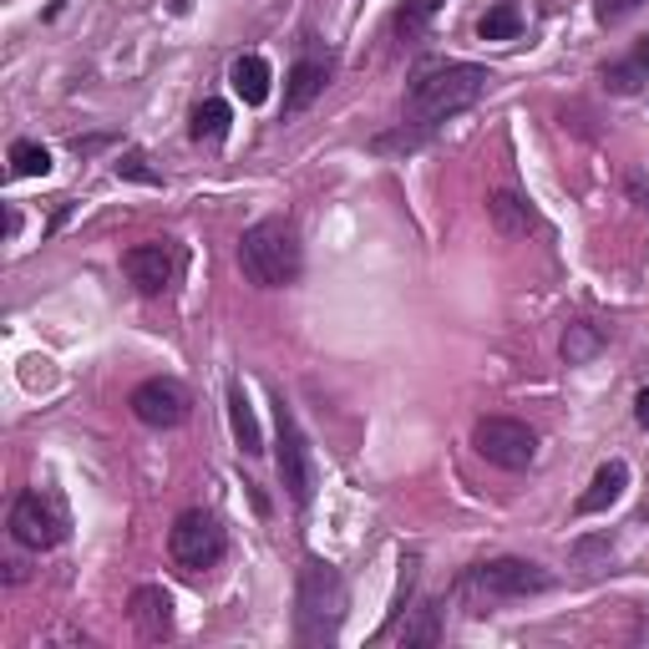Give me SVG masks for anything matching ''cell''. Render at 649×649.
Wrapping results in <instances>:
<instances>
[{"label": "cell", "mask_w": 649, "mask_h": 649, "mask_svg": "<svg viewBox=\"0 0 649 649\" xmlns=\"http://www.w3.org/2000/svg\"><path fill=\"white\" fill-rule=\"evenodd\" d=\"M229 421H234L238 452H244V457H259V452H265V431H259V416H254V406H249L244 381L229 385Z\"/></svg>", "instance_id": "cell-14"}, {"label": "cell", "mask_w": 649, "mask_h": 649, "mask_svg": "<svg viewBox=\"0 0 649 649\" xmlns=\"http://www.w3.org/2000/svg\"><path fill=\"white\" fill-rule=\"evenodd\" d=\"M487 213H492V223H498L507 238H523L532 229V208L517 198L513 188H498L492 198H487Z\"/></svg>", "instance_id": "cell-15"}, {"label": "cell", "mask_w": 649, "mask_h": 649, "mask_svg": "<svg viewBox=\"0 0 649 649\" xmlns=\"http://www.w3.org/2000/svg\"><path fill=\"white\" fill-rule=\"evenodd\" d=\"M229 82H234V91L244 97L249 107H259V102H269V61L265 57H238L234 61V72H229Z\"/></svg>", "instance_id": "cell-16"}, {"label": "cell", "mask_w": 649, "mask_h": 649, "mask_svg": "<svg viewBox=\"0 0 649 649\" xmlns=\"http://www.w3.org/2000/svg\"><path fill=\"white\" fill-rule=\"evenodd\" d=\"M238 269H244V280L259 284V290L295 284L299 269H305V249H299L295 223L259 219L254 229H244V238H238Z\"/></svg>", "instance_id": "cell-2"}, {"label": "cell", "mask_w": 649, "mask_h": 649, "mask_svg": "<svg viewBox=\"0 0 649 649\" xmlns=\"http://www.w3.org/2000/svg\"><path fill=\"white\" fill-rule=\"evenodd\" d=\"M437 614H442L437 604H421L416 609V624H406L401 639H406V645H437Z\"/></svg>", "instance_id": "cell-22"}, {"label": "cell", "mask_w": 649, "mask_h": 649, "mask_svg": "<svg viewBox=\"0 0 649 649\" xmlns=\"http://www.w3.org/2000/svg\"><path fill=\"white\" fill-rule=\"evenodd\" d=\"M345 620V584L330 563L310 559L299 568V614H295V635L299 645H330L340 635Z\"/></svg>", "instance_id": "cell-3"}, {"label": "cell", "mask_w": 649, "mask_h": 649, "mask_svg": "<svg viewBox=\"0 0 649 649\" xmlns=\"http://www.w3.org/2000/svg\"><path fill=\"white\" fill-rule=\"evenodd\" d=\"M645 0H599V21H624L629 11H639Z\"/></svg>", "instance_id": "cell-25"}, {"label": "cell", "mask_w": 649, "mask_h": 649, "mask_svg": "<svg viewBox=\"0 0 649 649\" xmlns=\"http://www.w3.org/2000/svg\"><path fill=\"white\" fill-rule=\"evenodd\" d=\"M11 173L15 177H46L51 173V152L41 148V143H11Z\"/></svg>", "instance_id": "cell-20"}, {"label": "cell", "mask_w": 649, "mask_h": 649, "mask_svg": "<svg viewBox=\"0 0 649 649\" xmlns=\"http://www.w3.org/2000/svg\"><path fill=\"white\" fill-rule=\"evenodd\" d=\"M492 76L473 61H437V66H421L412 76V91H406V118L412 122H427L431 133L442 127L446 118H457L487 91Z\"/></svg>", "instance_id": "cell-1"}, {"label": "cell", "mask_w": 649, "mask_h": 649, "mask_svg": "<svg viewBox=\"0 0 649 649\" xmlns=\"http://www.w3.org/2000/svg\"><path fill=\"white\" fill-rule=\"evenodd\" d=\"M553 589V574L543 563H528V559H492V563H477L473 574L462 578V599H473V614H482L487 604H502V599H528V593H543Z\"/></svg>", "instance_id": "cell-4"}, {"label": "cell", "mask_w": 649, "mask_h": 649, "mask_svg": "<svg viewBox=\"0 0 649 649\" xmlns=\"http://www.w3.org/2000/svg\"><path fill=\"white\" fill-rule=\"evenodd\" d=\"M223 528H219V517H208V513H183L173 523V532H168V553L177 559V568H188V574H198V568H213V563L223 559Z\"/></svg>", "instance_id": "cell-8"}, {"label": "cell", "mask_w": 649, "mask_h": 649, "mask_svg": "<svg viewBox=\"0 0 649 649\" xmlns=\"http://www.w3.org/2000/svg\"><path fill=\"white\" fill-rule=\"evenodd\" d=\"M274 416H280V446H274V467H280V482L284 492H290V502L295 507H310L315 498V462H310V442H305V431H299L295 412L290 406H274Z\"/></svg>", "instance_id": "cell-7"}, {"label": "cell", "mask_w": 649, "mask_h": 649, "mask_svg": "<svg viewBox=\"0 0 649 649\" xmlns=\"http://www.w3.org/2000/svg\"><path fill=\"white\" fill-rule=\"evenodd\" d=\"M635 421L649 431V391H639V396H635Z\"/></svg>", "instance_id": "cell-26"}, {"label": "cell", "mask_w": 649, "mask_h": 649, "mask_svg": "<svg viewBox=\"0 0 649 649\" xmlns=\"http://www.w3.org/2000/svg\"><path fill=\"white\" fill-rule=\"evenodd\" d=\"M599 351H604V330H599V324L578 320L563 330V360H568V366H589Z\"/></svg>", "instance_id": "cell-18"}, {"label": "cell", "mask_w": 649, "mask_h": 649, "mask_svg": "<svg viewBox=\"0 0 649 649\" xmlns=\"http://www.w3.org/2000/svg\"><path fill=\"white\" fill-rule=\"evenodd\" d=\"M624 487H629V467H624L620 457L604 462V467L593 473L589 492H578V513L589 517V513H604V507H614V502L624 498Z\"/></svg>", "instance_id": "cell-12"}, {"label": "cell", "mask_w": 649, "mask_h": 649, "mask_svg": "<svg viewBox=\"0 0 649 649\" xmlns=\"http://www.w3.org/2000/svg\"><path fill=\"white\" fill-rule=\"evenodd\" d=\"M635 61H639V66H649V36H645V41H639V51H635Z\"/></svg>", "instance_id": "cell-27"}, {"label": "cell", "mask_w": 649, "mask_h": 649, "mask_svg": "<svg viewBox=\"0 0 649 649\" xmlns=\"http://www.w3.org/2000/svg\"><path fill=\"white\" fill-rule=\"evenodd\" d=\"M229 122H234L229 102H219V97H208V102L193 107L188 137H193V143H223V137H229Z\"/></svg>", "instance_id": "cell-17"}, {"label": "cell", "mask_w": 649, "mask_h": 649, "mask_svg": "<svg viewBox=\"0 0 649 649\" xmlns=\"http://www.w3.org/2000/svg\"><path fill=\"white\" fill-rule=\"evenodd\" d=\"M517 30H523V15H517V5H492V11L477 21V36H482V41H513Z\"/></svg>", "instance_id": "cell-19"}, {"label": "cell", "mask_w": 649, "mask_h": 649, "mask_svg": "<svg viewBox=\"0 0 649 649\" xmlns=\"http://www.w3.org/2000/svg\"><path fill=\"white\" fill-rule=\"evenodd\" d=\"M127 406H133V416L143 421V427L168 431V427H183V421H188L193 396H188V385L173 381V376H152V381L137 385Z\"/></svg>", "instance_id": "cell-9"}, {"label": "cell", "mask_w": 649, "mask_h": 649, "mask_svg": "<svg viewBox=\"0 0 649 649\" xmlns=\"http://www.w3.org/2000/svg\"><path fill=\"white\" fill-rule=\"evenodd\" d=\"M72 532V517H66V502L51 492V487H30L21 492L11 507V538L21 548H57L61 538Z\"/></svg>", "instance_id": "cell-5"}, {"label": "cell", "mask_w": 649, "mask_h": 649, "mask_svg": "<svg viewBox=\"0 0 649 649\" xmlns=\"http://www.w3.org/2000/svg\"><path fill=\"white\" fill-rule=\"evenodd\" d=\"M473 446L502 473H523L538 457V431L528 421H513V416H482L473 427Z\"/></svg>", "instance_id": "cell-6"}, {"label": "cell", "mask_w": 649, "mask_h": 649, "mask_svg": "<svg viewBox=\"0 0 649 649\" xmlns=\"http://www.w3.org/2000/svg\"><path fill=\"white\" fill-rule=\"evenodd\" d=\"M122 269L137 284V295H162L177 274V254H173V244H133V249L122 254Z\"/></svg>", "instance_id": "cell-10"}, {"label": "cell", "mask_w": 649, "mask_h": 649, "mask_svg": "<svg viewBox=\"0 0 649 649\" xmlns=\"http://www.w3.org/2000/svg\"><path fill=\"white\" fill-rule=\"evenodd\" d=\"M127 614H133V629L148 645H158V639L173 635V599H168V589H158V584H143V589H133V599H127Z\"/></svg>", "instance_id": "cell-11"}, {"label": "cell", "mask_w": 649, "mask_h": 649, "mask_svg": "<svg viewBox=\"0 0 649 649\" xmlns=\"http://www.w3.org/2000/svg\"><path fill=\"white\" fill-rule=\"evenodd\" d=\"M324 82H330V66H324V61H310V57L295 61V66H290V82H284V112H305L324 91Z\"/></svg>", "instance_id": "cell-13"}, {"label": "cell", "mask_w": 649, "mask_h": 649, "mask_svg": "<svg viewBox=\"0 0 649 649\" xmlns=\"http://www.w3.org/2000/svg\"><path fill=\"white\" fill-rule=\"evenodd\" d=\"M604 82H609V91H620V97L639 91V61H635V66H609Z\"/></svg>", "instance_id": "cell-23"}, {"label": "cell", "mask_w": 649, "mask_h": 649, "mask_svg": "<svg viewBox=\"0 0 649 649\" xmlns=\"http://www.w3.org/2000/svg\"><path fill=\"white\" fill-rule=\"evenodd\" d=\"M437 11H442V0H406V5L396 11V30L406 36V41H416V36L427 30V21H431Z\"/></svg>", "instance_id": "cell-21"}, {"label": "cell", "mask_w": 649, "mask_h": 649, "mask_svg": "<svg viewBox=\"0 0 649 649\" xmlns=\"http://www.w3.org/2000/svg\"><path fill=\"white\" fill-rule=\"evenodd\" d=\"M118 177H133V183H152V188L162 183V177L148 168V158H137V152H133V158H122V162H118Z\"/></svg>", "instance_id": "cell-24"}]
</instances>
